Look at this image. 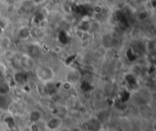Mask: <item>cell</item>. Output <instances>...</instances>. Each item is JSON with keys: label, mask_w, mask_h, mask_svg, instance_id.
I'll list each match as a JSON object with an SVG mask.
<instances>
[{"label": "cell", "mask_w": 156, "mask_h": 131, "mask_svg": "<svg viewBox=\"0 0 156 131\" xmlns=\"http://www.w3.org/2000/svg\"><path fill=\"white\" fill-rule=\"evenodd\" d=\"M22 33H23V35L20 36L21 39H27L28 36H30V30H29V29L28 27H22V28L19 29L18 35L19 34H22Z\"/></svg>", "instance_id": "obj_1"}]
</instances>
